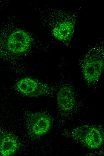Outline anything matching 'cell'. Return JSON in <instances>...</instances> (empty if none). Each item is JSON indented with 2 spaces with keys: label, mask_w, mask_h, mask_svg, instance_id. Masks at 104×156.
<instances>
[{
  "label": "cell",
  "mask_w": 104,
  "mask_h": 156,
  "mask_svg": "<svg viewBox=\"0 0 104 156\" xmlns=\"http://www.w3.org/2000/svg\"><path fill=\"white\" fill-rule=\"evenodd\" d=\"M103 52L100 49H92L85 56L82 65V73L88 83H95L99 79L103 69Z\"/></svg>",
  "instance_id": "cell-1"
},
{
  "label": "cell",
  "mask_w": 104,
  "mask_h": 156,
  "mask_svg": "<svg viewBox=\"0 0 104 156\" xmlns=\"http://www.w3.org/2000/svg\"><path fill=\"white\" fill-rule=\"evenodd\" d=\"M71 134L73 138L90 149L99 148L104 141L103 131L97 126H83L74 129Z\"/></svg>",
  "instance_id": "cell-2"
},
{
  "label": "cell",
  "mask_w": 104,
  "mask_h": 156,
  "mask_svg": "<svg viewBox=\"0 0 104 156\" xmlns=\"http://www.w3.org/2000/svg\"><path fill=\"white\" fill-rule=\"evenodd\" d=\"M52 125L48 114L41 112H29L26 116V126L30 135L38 137L47 133Z\"/></svg>",
  "instance_id": "cell-3"
},
{
  "label": "cell",
  "mask_w": 104,
  "mask_h": 156,
  "mask_svg": "<svg viewBox=\"0 0 104 156\" xmlns=\"http://www.w3.org/2000/svg\"><path fill=\"white\" fill-rule=\"evenodd\" d=\"M16 88L23 95L30 97L46 94L50 91L48 85L30 77L24 78L19 80L16 84Z\"/></svg>",
  "instance_id": "cell-4"
},
{
  "label": "cell",
  "mask_w": 104,
  "mask_h": 156,
  "mask_svg": "<svg viewBox=\"0 0 104 156\" xmlns=\"http://www.w3.org/2000/svg\"><path fill=\"white\" fill-rule=\"evenodd\" d=\"M30 35L25 31L19 30L12 33L7 42L8 50L15 54L25 52L29 48L31 43Z\"/></svg>",
  "instance_id": "cell-5"
},
{
  "label": "cell",
  "mask_w": 104,
  "mask_h": 156,
  "mask_svg": "<svg viewBox=\"0 0 104 156\" xmlns=\"http://www.w3.org/2000/svg\"><path fill=\"white\" fill-rule=\"evenodd\" d=\"M20 146V142L16 136L0 130V156L13 155Z\"/></svg>",
  "instance_id": "cell-6"
},
{
  "label": "cell",
  "mask_w": 104,
  "mask_h": 156,
  "mask_svg": "<svg viewBox=\"0 0 104 156\" xmlns=\"http://www.w3.org/2000/svg\"><path fill=\"white\" fill-rule=\"evenodd\" d=\"M57 100L61 110L65 112L71 110L75 103V94L72 88L67 85L62 86L57 94Z\"/></svg>",
  "instance_id": "cell-7"
},
{
  "label": "cell",
  "mask_w": 104,
  "mask_h": 156,
  "mask_svg": "<svg viewBox=\"0 0 104 156\" xmlns=\"http://www.w3.org/2000/svg\"><path fill=\"white\" fill-rule=\"evenodd\" d=\"M74 29V24L71 22L65 20L57 25L53 30V34L57 39L65 40L72 35Z\"/></svg>",
  "instance_id": "cell-8"
}]
</instances>
